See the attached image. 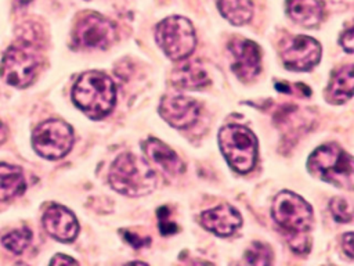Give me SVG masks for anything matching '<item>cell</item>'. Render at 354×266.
Returning a JSON list of instances; mask_svg holds the SVG:
<instances>
[{"label":"cell","instance_id":"6da1fadb","mask_svg":"<svg viewBox=\"0 0 354 266\" xmlns=\"http://www.w3.org/2000/svg\"><path fill=\"white\" fill-rule=\"evenodd\" d=\"M271 215L286 234L289 247L297 254H307L311 248L310 231L314 220L311 205L292 191H281L272 201Z\"/></svg>","mask_w":354,"mask_h":266},{"label":"cell","instance_id":"7a4b0ae2","mask_svg":"<svg viewBox=\"0 0 354 266\" xmlns=\"http://www.w3.org/2000/svg\"><path fill=\"white\" fill-rule=\"evenodd\" d=\"M72 100L88 118L102 119L115 107L116 87L108 75L88 71L80 75L73 85Z\"/></svg>","mask_w":354,"mask_h":266},{"label":"cell","instance_id":"3957f363","mask_svg":"<svg viewBox=\"0 0 354 266\" xmlns=\"http://www.w3.org/2000/svg\"><path fill=\"white\" fill-rule=\"evenodd\" d=\"M109 184L127 197H142L156 187V175L141 157L124 152L115 158L109 168Z\"/></svg>","mask_w":354,"mask_h":266},{"label":"cell","instance_id":"277c9868","mask_svg":"<svg viewBox=\"0 0 354 266\" xmlns=\"http://www.w3.org/2000/svg\"><path fill=\"white\" fill-rule=\"evenodd\" d=\"M307 168L313 176L326 183L346 190L353 188V158L335 143L315 148L307 161Z\"/></svg>","mask_w":354,"mask_h":266},{"label":"cell","instance_id":"5b68a950","mask_svg":"<svg viewBox=\"0 0 354 266\" xmlns=\"http://www.w3.org/2000/svg\"><path fill=\"white\" fill-rule=\"evenodd\" d=\"M40 53L35 43L21 39L11 44L0 65V76L11 86L26 87L33 82L40 66Z\"/></svg>","mask_w":354,"mask_h":266},{"label":"cell","instance_id":"8992f818","mask_svg":"<svg viewBox=\"0 0 354 266\" xmlns=\"http://www.w3.org/2000/svg\"><path fill=\"white\" fill-rule=\"evenodd\" d=\"M220 150L232 169L248 173L257 159V139L242 125H227L218 132Z\"/></svg>","mask_w":354,"mask_h":266},{"label":"cell","instance_id":"52a82bcc","mask_svg":"<svg viewBox=\"0 0 354 266\" xmlns=\"http://www.w3.org/2000/svg\"><path fill=\"white\" fill-rule=\"evenodd\" d=\"M155 40L162 51L174 61L185 60L196 46V36L191 21L177 15L169 17L156 25Z\"/></svg>","mask_w":354,"mask_h":266},{"label":"cell","instance_id":"ba28073f","mask_svg":"<svg viewBox=\"0 0 354 266\" xmlns=\"http://www.w3.org/2000/svg\"><path fill=\"white\" fill-rule=\"evenodd\" d=\"M73 144V130L71 125L61 119L41 122L32 134L35 151L46 159H59L65 157Z\"/></svg>","mask_w":354,"mask_h":266},{"label":"cell","instance_id":"9c48e42d","mask_svg":"<svg viewBox=\"0 0 354 266\" xmlns=\"http://www.w3.org/2000/svg\"><path fill=\"white\" fill-rule=\"evenodd\" d=\"M116 37L115 25L98 14L83 15L72 33L73 43L84 50H105L115 43Z\"/></svg>","mask_w":354,"mask_h":266},{"label":"cell","instance_id":"30bf717a","mask_svg":"<svg viewBox=\"0 0 354 266\" xmlns=\"http://www.w3.org/2000/svg\"><path fill=\"white\" fill-rule=\"evenodd\" d=\"M321 44L304 35L290 36L279 46V55L283 65L290 71L304 72L313 69L321 60Z\"/></svg>","mask_w":354,"mask_h":266},{"label":"cell","instance_id":"8fae6325","mask_svg":"<svg viewBox=\"0 0 354 266\" xmlns=\"http://www.w3.org/2000/svg\"><path fill=\"white\" fill-rule=\"evenodd\" d=\"M231 69L243 82L256 78L261 68L260 47L248 39H234L228 44Z\"/></svg>","mask_w":354,"mask_h":266},{"label":"cell","instance_id":"7c38bea8","mask_svg":"<svg viewBox=\"0 0 354 266\" xmlns=\"http://www.w3.org/2000/svg\"><path fill=\"white\" fill-rule=\"evenodd\" d=\"M160 116L176 129H187L195 125L201 115L199 104L183 94H167L159 104Z\"/></svg>","mask_w":354,"mask_h":266},{"label":"cell","instance_id":"4fadbf2b","mask_svg":"<svg viewBox=\"0 0 354 266\" xmlns=\"http://www.w3.org/2000/svg\"><path fill=\"white\" fill-rule=\"evenodd\" d=\"M46 231L58 241H72L77 236L79 223L75 215L62 205H51L43 215Z\"/></svg>","mask_w":354,"mask_h":266},{"label":"cell","instance_id":"5bb4252c","mask_svg":"<svg viewBox=\"0 0 354 266\" xmlns=\"http://www.w3.org/2000/svg\"><path fill=\"white\" fill-rule=\"evenodd\" d=\"M201 224L216 236L228 237L241 227L242 218L234 206L223 204L202 212Z\"/></svg>","mask_w":354,"mask_h":266},{"label":"cell","instance_id":"9a60e30c","mask_svg":"<svg viewBox=\"0 0 354 266\" xmlns=\"http://www.w3.org/2000/svg\"><path fill=\"white\" fill-rule=\"evenodd\" d=\"M142 150L148 159L153 162L163 173L178 176L184 172V163L180 157L165 143L158 139H148L142 144Z\"/></svg>","mask_w":354,"mask_h":266},{"label":"cell","instance_id":"2e32d148","mask_svg":"<svg viewBox=\"0 0 354 266\" xmlns=\"http://www.w3.org/2000/svg\"><path fill=\"white\" fill-rule=\"evenodd\" d=\"M171 82L180 89L198 90L210 85V78L201 62L185 61L173 71Z\"/></svg>","mask_w":354,"mask_h":266},{"label":"cell","instance_id":"e0dca14e","mask_svg":"<svg viewBox=\"0 0 354 266\" xmlns=\"http://www.w3.org/2000/svg\"><path fill=\"white\" fill-rule=\"evenodd\" d=\"M286 10L295 22L306 28L317 26L324 17L321 0H288Z\"/></svg>","mask_w":354,"mask_h":266},{"label":"cell","instance_id":"ac0fdd59","mask_svg":"<svg viewBox=\"0 0 354 266\" xmlns=\"http://www.w3.org/2000/svg\"><path fill=\"white\" fill-rule=\"evenodd\" d=\"M353 86H354L353 65L348 64L342 66L333 73L325 90V97L329 103L343 104L351 98Z\"/></svg>","mask_w":354,"mask_h":266},{"label":"cell","instance_id":"d6986e66","mask_svg":"<svg viewBox=\"0 0 354 266\" xmlns=\"http://www.w3.org/2000/svg\"><path fill=\"white\" fill-rule=\"evenodd\" d=\"M25 177L18 166L0 163V201L21 195L25 191Z\"/></svg>","mask_w":354,"mask_h":266},{"label":"cell","instance_id":"ffe728a7","mask_svg":"<svg viewBox=\"0 0 354 266\" xmlns=\"http://www.w3.org/2000/svg\"><path fill=\"white\" fill-rule=\"evenodd\" d=\"M217 7L221 15L232 25H243L253 15L252 0H218Z\"/></svg>","mask_w":354,"mask_h":266},{"label":"cell","instance_id":"44dd1931","mask_svg":"<svg viewBox=\"0 0 354 266\" xmlns=\"http://www.w3.org/2000/svg\"><path fill=\"white\" fill-rule=\"evenodd\" d=\"M32 240V231L28 227L12 230L1 237V244L12 254H21L29 245Z\"/></svg>","mask_w":354,"mask_h":266},{"label":"cell","instance_id":"7402d4cb","mask_svg":"<svg viewBox=\"0 0 354 266\" xmlns=\"http://www.w3.org/2000/svg\"><path fill=\"white\" fill-rule=\"evenodd\" d=\"M245 262L249 265H261V266L271 265L272 251L264 242H260V241L252 242L245 252Z\"/></svg>","mask_w":354,"mask_h":266},{"label":"cell","instance_id":"603a6c76","mask_svg":"<svg viewBox=\"0 0 354 266\" xmlns=\"http://www.w3.org/2000/svg\"><path fill=\"white\" fill-rule=\"evenodd\" d=\"M329 209L333 219L339 223H348L353 219V206L347 198L335 197L329 202Z\"/></svg>","mask_w":354,"mask_h":266},{"label":"cell","instance_id":"cb8c5ba5","mask_svg":"<svg viewBox=\"0 0 354 266\" xmlns=\"http://www.w3.org/2000/svg\"><path fill=\"white\" fill-rule=\"evenodd\" d=\"M158 218H159V230L163 236H169L177 231V226L169 220V209L166 206H162L158 211Z\"/></svg>","mask_w":354,"mask_h":266},{"label":"cell","instance_id":"d4e9b609","mask_svg":"<svg viewBox=\"0 0 354 266\" xmlns=\"http://www.w3.org/2000/svg\"><path fill=\"white\" fill-rule=\"evenodd\" d=\"M339 43L340 46L343 47L344 51H347L348 54L353 53L354 50V33H353V28H347L342 35H340V39H339Z\"/></svg>","mask_w":354,"mask_h":266},{"label":"cell","instance_id":"484cf974","mask_svg":"<svg viewBox=\"0 0 354 266\" xmlns=\"http://www.w3.org/2000/svg\"><path fill=\"white\" fill-rule=\"evenodd\" d=\"M123 236L124 238L127 240V242L134 247V248H140V247H144V245H148L145 242H149V238L144 240V238H138V236L136 233H129V231H123Z\"/></svg>","mask_w":354,"mask_h":266},{"label":"cell","instance_id":"4316f807","mask_svg":"<svg viewBox=\"0 0 354 266\" xmlns=\"http://www.w3.org/2000/svg\"><path fill=\"white\" fill-rule=\"evenodd\" d=\"M342 247H343V251L344 254L353 259V233L351 231H347L343 238H342Z\"/></svg>","mask_w":354,"mask_h":266},{"label":"cell","instance_id":"83f0119b","mask_svg":"<svg viewBox=\"0 0 354 266\" xmlns=\"http://www.w3.org/2000/svg\"><path fill=\"white\" fill-rule=\"evenodd\" d=\"M51 265H77V260H75L73 258L64 255V254H57L51 260Z\"/></svg>","mask_w":354,"mask_h":266},{"label":"cell","instance_id":"f1b7e54d","mask_svg":"<svg viewBox=\"0 0 354 266\" xmlns=\"http://www.w3.org/2000/svg\"><path fill=\"white\" fill-rule=\"evenodd\" d=\"M6 137H7V129L3 125V122H0V144L6 140Z\"/></svg>","mask_w":354,"mask_h":266},{"label":"cell","instance_id":"f546056e","mask_svg":"<svg viewBox=\"0 0 354 266\" xmlns=\"http://www.w3.org/2000/svg\"><path fill=\"white\" fill-rule=\"evenodd\" d=\"M32 0H17V3L19 4V6H25V4H28V3H30Z\"/></svg>","mask_w":354,"mask_h":266}]
</instances>
